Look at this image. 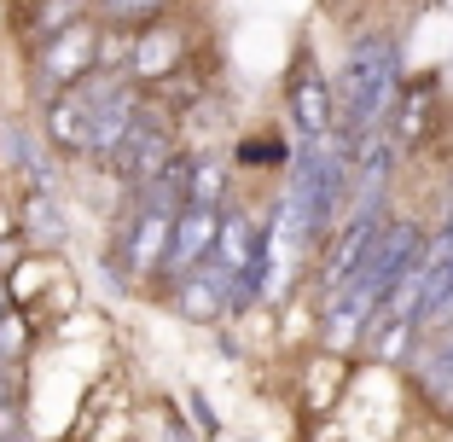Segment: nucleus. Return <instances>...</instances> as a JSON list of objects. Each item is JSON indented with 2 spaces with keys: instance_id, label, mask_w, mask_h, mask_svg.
Returning a JSON list of instances; mask_svg holds the SVG:
<instances>
[{
  "instance_id": "1",
  "label": "nucleus",
  "mask_w": 453,
  "mask_h": 442,
  "mask_svg": "<svg viewBox=\"0 0 453 442\" xmlns=\"http://www.w3.org/2000/svg\"><path fill=\"white\" fill-rule=\"evenodd\" d=\"M401 81V47L389 35H360L343 53V70L332 81L337 99V135L343 140H366L372 128H384V111L395 99Z\"/></svg>"
},
{
  "instance_id": "2",
  "label": "nucleus",
  "mask_w": 453,
  "mask_h": 442,
  "mask_svg": "<svg viewBox=\"0 0 453 442\" xmlns=\"http://www.w3.org/2000/svg\"><path fill=\"white\" fill-rule=\"evenodd\" d=\"M180 158V146H174V128H169V111H157V105H146L140 99V111H134V128L122 135V146L111 151V174H117L128 192H140V187H151L169 163Z\"/></svg>"
},
{
  "instance_id": "3",
  "label": "nucleus",
  "mask_w": 453,
  "mask_h": 442,
  "mask_svg": "<svg viewBox=\"0 0 453 442\" xmlns=\"http://www.w3.org/2000/svg\"><path fill=\"white\" fill-rule=\"evenodd\" d=\"M99 53H105V41H99V29H88V24H70V29H58V35H47L41 53H35L41 94H58V88H70V81H88L94 65H99Z\"/></svg>"
},
{
  "instance_id": "4",
  "label": "nucleus",
  "mask_w": 453,
  "mask_h": 442,
  "mask_svg": "<svg viewBox=\"0 0 453 442\" xmlns=\"http://www.w3.org/2000/svg\"><path fill=\"white\" fill-rule=\"evenodd\" d=\"M99 88H105V76L70 81V88L47 94V105H41V140L58 146V151H88V128H94Z\"/></svg>"
},
{
  "instance_id": "5",
  "label": "nucleus",
  "mask_w": 453,
  "mask_h": 442,
  "mask_svg": "<svg viewBox=\"0 0 453 442\" xmlns=\"http://www.w3.org/2000/svg\"><path fill=\"white\" fill-rule=\"evenodd\" d=\"M285 105H291V122L303 140H332L337 135V99H332V81L320 70L296 58L291 65V81H285Z\"/></svg>"
},
{
  "instance_id": "6",
  "label": "nucleus",
  "mask_w": 453,
  "mask_h": 442,
  "mask_svg": "<svg viewBox=\"0 0 453 442\" xmlns=\"http://www.w3.org/2000/svg\"><path fill=\"white\" fill-rule=\"evenodd\" d=\"M215 233H221V210H210V204H180V215H174V228H169V251H163V268H157V274L180 280V274H192L198 262H210Z\"/></svg>"
},
{
  "instance_id": "7",
  "label": "nucleus",
  "mask_w": 453,
  "mask_h": 442,
  "mask_svg": "<svg viewBox=\"0 0 453 442\" xmlns=\"http://www.w3.org/2000/svg\"><path fill=\"white\" fill-rule=\"evenodd\" d=\"M169 303H174V314L192 321V326H215L221 314H233V308H226V280H221L215 262H198L192 274H180Z\"/></svg>"
},
{
  "instance_id": "8",
  "label": "nucleus",
  "mask_w": 453,
  "mask_h": 442,
  "mask_svg": "<svg viewBox=\"0 0 453 442\" xmlns=\"http://www.w3.org/2000/svg\"><path fill=\"white\" fill-rule=\"evenodd\" d=\"M180 65V29H146L134 35V53H128V76L134 81H163L169 70Z\"/></svg>"
},
{
  "instance_id": "9",
  "label": "nucleus",
  "mask_w": 453,
  "mask_h": 442,
  "mask_svg": "<svg viewBox=\"0 0 453 442\" xmlns=\"http://www.w3.org/2000/svg\"><path fill=\"white\" fill-rule=\"evenodd\" d=\"M0 140H6V163H12L18 174L29 181V192H53V158L41 151V135L35 128H0Z\"/></svg>"
},
{
  "instance_id": "10",
  "label": "nucleus",
  "mask_w": 453,
  "mask_h": 442,
  "mask_svg": "<svg viewBox=\"0 0 453 442\" xmlns=\"http://www.w3.org/2000/svg\"><path fill=\"white\" fill-rule=\"evenodd\" d=\"M18 228H24L41 251H58V244L70 239V215H65V204H58L53 192H29L24 210H18Z\"/></svg>"
},
{
  "instance_id": "11",
  "label": "nucleus",
  "mask_w": 453,
  "mask_h": 442,
  "mask_svg": "<svg viewBox=\"0 0 453 442\" xmlns=\"http://www.w3.org/2000/svg\"><path fill=\"white\" fill-rule=\"evenodd\" d=\"M187 204H210V210L226 204V158H221V151H198V158H192Z\"/></svg>"
},
{
  "instance_id": "12",
  "label": "nucleus",
  "mask_w": 453,
  "mask_h": 442,
  "mask_svg": "<svg viewBox=\"0 0 453 442\" xmlns=\"http://www.w3.org/2000/svg\"><path fill=\"white\" fill-rule=\"evenodd\" d=\"M76 6L81 0H41L35 6V35L47 41V35H58V29H70L76 24Z\"/></svg>"
},
{
  "instance_id": "13",
  "label": "nucleus",
  "mask_w": 453,
  "mask_h": 442,
  "mask_svg": "<svg viewBox=\"0 0 453 442\" xmlns=\"http://www.w3.org/2000/svg\"><path fill=\"white\" fill-rule=\"evenodd\" d=\"M105 6V18H117V24H146V18H157L169 0H99Z\"/></svg>"
},
{
  "instance_id": "14",
  "label": "nucleus",
  "mask_w": 453,
  "mask_h": 442,
  "mask_svg": "<svg viewBox=\"0 0 453 442\" xmlns=\"http://www.w3.org/2000/svg\"><path fill=\"white\" fill-rule=\"evenodd\" d=\"M187 407H192V419H198L203 430H215V414H210V402H203L198 390H187Z\"/></svg>"
},
{
  "instance_id": "15",
  "label": "nucleus",
  "mask_w": 453,
  "mask_h": 442,
  "mask_svg": "<svg viewBox=\"0 0 453 442\" xmlns=\"http://www.w3.org/2000/svg\"><path fill=\"white\" fill-rule=\"evenodd\" d=\"M12 233H18V221H12V210H6V204H0V244L12 239Z\"/></svg>"
},
{
  "instance_id": "16",
  "label": "nucleus",
  "mask_w": 453,
  "mask_h": 442,
  "mask_svg": "<svg viewBox=\"0 0 453 442\" xmlns=\"http://www.w3.org/2000/svg\"><path fill=\"white\" fill-rule=\"evenodd\" d=\"M6 314H12V285L0 280V321H6Z\"/></svg>"
},
{
  "instance_id": "17",
  "label": "nucleus",
  "mask_w": 453,
  "mask_h": 442,
  "mask_svg": "<svg viewBox=\"0 0 453 442\" xmlns=\"http://www.w3.org/2000/svg\"><path fill=\"white\" fill-rule=\"evenodd\" d=\"M0 407H12V384L6 378H0Z\"/></svg>"
}]
</instances>
